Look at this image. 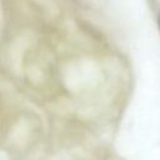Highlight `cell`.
<instances>
[{
	"instance_id": "1",
	"label": "cell",
	"mask_w": 160,
	"mask_h": 160,
	"mask_svg": "<svg viewBox=\"0 0 160 160\" xmlns=\"http://www.w3.org/2000/svg\"><path fill=\"white\" fill-rule=\"evenodd\" d=\"M159 26H160V15H159Z\"/></svg>"
}]
</instances>
